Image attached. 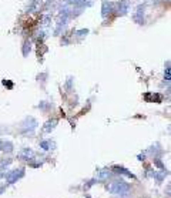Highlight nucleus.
I'll return each instance as SVG.
<instances>
[{"label": "nucleus", "instance_id": "f257e3e1", "mask_svg": "<svg viewBox=\"0 0 171 198\" xmlns=\"http://www.w3.org/2000/svg\"><path fill=\"white\" fill-rule=\"evenodd\" d=\"M106 188L108 190V193H111L113 195H117V197H126L128 193H130V185L124 181H113L110 184L106 185Z\"/></svg>", "mask_w": 171, "mask_h": 198}, {"label": "nucleus", "instance_id": "9b49d317", "mask_svg": "<svg viewBox=\"0 0 171 198\" xmlns=\"http://www.w3.org/2000/svg\"><path fill=\"white\" fill-rule=\"evenodd\" d=\"M40 147H42L44 151H48V150H53L54 148V143H51V141H42L40 143Z\"/></svg>", "mask_w": 171, "mask_h": 198}, {"label": "nucleus", "instance_id": "f03ea898", "mask_svg": "<svg viewBox=\"0 0 171 198\" xmlns=\"http://www.w3.org/2000/svg\"><path fill=\"white\" fill-rule=\"evenodd\" d=\"M4 177H6V183H7V184H14V183H17L20 178L24 177V168L13 170V171L7 172Z\"/></svg>", "mask_w": 171, "mask_h": 198}, {"label": "nucleus", "instance_id": "6e6552de", "mask_svg": "<svg viewBox=\"0 0 171 198\" xmlns=\"http://www.w3.org/2000/svg\"><path fill=\"white\" fill-rule=\"evenodd\" d=\"M56 125H57V120H50V121H47V123L44 124L43 131H44V133H51V131L56 128Z\"/></svg>", "mask_w": 171, "mask_h": 198}, {"label": "nucleus", "instance_id": "2eb2a0df", "mask_svg": "<svg viewBox=\"0 0 171 198\" xmlns=\"http://www.w3.org/2000/svg\"><path fill=\"white\" fill-rule=\"evenodd\" d=\"M96 183H97V180H90V181H87V184H84V188H86V190H88V188H90V187H93Z\"/></svg>", "mask_w": 171, "mask_h": 198}, {"label": "nucleus", "instance_id": "0eeeda50", "mask_svg": "<svg viewBox=\"0 0 171 198\" xmlns=\"http://www.w3.org/2000/svg\"><path fill=\"white\" fill-rule=\"evenodd\" d=\"M19 157L23 160H32L34 157V153L30 150V148H23L20 153H19Z\"/></svg>", "mask_w": 171, "mask_h": 198}, {"label": "nucleus", "instance_id": "6ab92c4d", "mask_svg": "<svg viewBox=\"0 0 171 198\" xmlns=\"http://www.w3.org/2000/svg\"><path fill=\"white\" fill-rule=\"evenodd\" d=\"M84 197H86V198H93L91 195H90V194H84Z\"/></svg>", "mask_w": 171, "mask_h": 198}, {"label": "nucleus", "instance_id": "1a4fd4ad", "mask_svg": "<svg viewBox=\"0 0 171 198\" xmlns=\"http://www.w3.org/2000/svg\"><path fill=\"white\" fill-rule=\"evenodd\" d=\"M128 6H130V1H128V0L120 1V3H118V11H120L121 14H126L128 11Z\"/></svg>", "mask_w": 171, "mask_h": 198}, {"label": "nucleus", "instance_id": "ddd939ff", "mask_svg": "<svg viewBox=\"0 0 171 198\" xmlns=\"http://www.w3.org/2000/svg\"><path fill=\"white\" fill-rule=\"evenodd\" d=\"M154 165H156V167H158L161 171H167V170H166V165L163 164V161L158 158V157H154Z\"/></svg>", "mask_w": 171, "mask_h": 198}, {"label": "nucleus", "instance_id": "f3484780", "mask_svg": "<svg viewBox=\"0 0 171 198\" xmlns=\"http://www.w3.org/2000/svg\"><path fill=\"white\" fill-rule=\"evenodd\" d=\"M30 51V44L29 43H26V47H24V50H23V54L24 56H27V53Z\"/></svg>", "mask_w": 171, "mask_h": 198}, {"label": "nucleus", "instance_id": "a211bd4d", "mask_svg": "<svg viewBox=\"0 0 171 198\" xmlns=\"http://www.w3.org/2000/svg\"><path fill=\"white\" fill-rule=\"evenodd\" d=\"M3 84H4V86H7L9 88H11V87H13V84H11V83H9V81H6V80L3 81Z\"/></svg>", "mask_w": 171, "mask_h": 198}, {"label": "nucleus", "instance_id": "20e7f679", "mask_svg": "<svg viewBox=\"0 0 171 198\" xmlns=\"http://www.w3.org/2000/svg\"><path fill=\"white\" fill-rule=\"evenodd\" d=\"M37 127V121L33 119V117H29L24 121V131L23 134H33V130Z\"/></svg>", "mask_w": 171, "mask_h": 198}, {"label": "nucleus", "instance_id": "4468645a", "mask_svg": "<svg viewBox=\"0 0 171 198\" xmlns=\"http://www.w3.org/2000/svg\"><path fill=\"white\" fill-rule=\"evenodd\" d=\"M11 162H13V160H10V158L1 160V161H0V170H4V168H7V167H9Z\"/></svg>", "mask_w": 171, "mask_h": 198}, {"label": "nucleus", "instance_id": "423d86ee", "mask_svg": "<svg viewBox=\"0 0 171 198\" xmlns=\"http://www.w3.org/2000/svg\"><path fill=\"white\" fill-rule=\"evenodd\" d=\"M144 98L148 103H161V100H163V97L160 94H151V93H147L144 96Z\"/></svg>", "mask_w": 171, "mask_h": 198}, {"label": "nucleus", "instance_id": "39448f33", "mask_svg": "<svg viewBox=\"0 0 171 198\" xmlns=\"http://www.w3.org/2000/svg\"><path fill=\"white\" fill-rule=\"evenodd\" d=\"M14 148V145L10 143V141H6V140H0V151H4V153H11Z\"/></svg>", "mask_w": 171, "mask_h": 198}, {"label": "nucleus", "instance_id": "f8f14e48", "mask_svg": "<svg viewBox=\"0 0 171 198\" xmlns=\"http://www.w3.org/2000/svg\"><path fill=\"white\" fill-rule=\"evenodd\" d=\"M111 7H113V4L111 3H107V1H104L103 3V16L106 17L110 11H111Z\"/></svg>", "mask_w": 171, "mask_h": 198}, {"label": "nucleus", "instance_id": "7ed1b4c3", "mask_svg": "<svg viewBox=\"0 0 171 198\" xmlns=\"http://www.w3.org/2000/svg\"><path fill=\"white\" fill-rule=\"evenodd\" d=\"M110 171H111L113 174H118V175L127 177V178H131V180H135V175H134V174H133L131 171H128L127 168L121 167V165H113Z\"/></svg>", "mask_w": 171, "mask_h": 198}, {"label": "nucleus", "instance_id": "9d476101", "mask_svg": "<svg viewBox=\"0 0 171 198\" xmlns=\"http://www.w3.org/2000/svg\"><path fill=\"white\" fill-rule=\"evenodd\" d=\"M113 172L108 170V168H103V170H98V178L100 180H106V178H108L110 175H111Z\"/></svg>", "mask_w": 171, "mask_h": 198}, {"label": "nucleus", "instance_id": "dca6fc26", "mask_svg": "<svg viewBox=\"0 0 171 198\" xmlns=\"http://www.w3.org/2000/svg\"><path fill=\"white\" fill-rule=\"evenodd\" d=\"M154 174H156V170H153V168H148V170H147V177L154 178Z\"/></svg>", "mask_w": 171, "mask_h": 198}]
</instances>
